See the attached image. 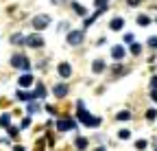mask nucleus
<instances>
[{
  "label": "nucleus",
  "mask_w": 157,
  "mask_h": 151,
  "mask_svg": "<svg viewBox=\"0 0 157 151\" xmlns=\"http://www.w3.org/2000/svg\"><path fill=\"white\" fill-rule=\"evenodd\" d=\"M155 151H157V149H155Z\"/></svg>",
  "instance_id": "obj_32"
},
{
  "label": "nucleus",
  "mask_w": 157,
  "mask_h": 151,
  "mask_svg": "<svg viewBox=\"0 0 157 151\" xmlns=\"http://www.w3.org/2000/svg\"><path fill=\"white\" fill-rule=\"evenodd\" d=\"M137 24H140V26H148L151 24V18L148 15H137Z\"/></svg>",
  "instance_id": "obj_17"
},
{
  "label": "nucleus",
  "mask_w": 157,
  "mask_h": 151,
  "mask_svg": "<svg viewBox=\"0 0 157 151\" xmlns=\"http://www.w3.org/2000/svg\"><path fill=\"white\" fill-rule=\"evenodd\" d=\"M15 97H17L20 101H33V99H35V94H33V92H26V90H17Z\"/></svg>",
  "instance_id": "obj_10"
},
{
  "label": "nucleus",
  "mask_w": 157,
  "mask_h": 151,
  "mask_svg": "<svg viewBox=\"0 0 157 151\" xmlns=\"http://www.w3.org/2000/svg\"><path fill=\"white\" fill-rule=\"evenodd\" d=\"M151 88H153V90H157V77H153V79H151Z\"/></svg>",
  "instance_id": "obj_28"
},
{
  "label": "nucleus",
  "mask_w": 157,
  "mask_h": 151,
  "mask_svg": "<svg viewBox=\"0 0 157 151\" xmlns=\"http://www.w3.org/2000/svg\"><path fill=\"white\" fill-rule=\"evenodd\" d=\"M76 127V123L72 121V118H66V121H57V129L59 131H66V129H74Z\"/></svg>",
  "instance_id": "obj_6"
},
{
  "label": "nucleus",
  "mask_w": 157,
  "mask_h": 151,
  "mask_svg": "<svg viewBox=\"0 0 157 151\" xmlns=\"http://www.w3.org/2000/svg\"><path fill=\"white\" fill-rule=\"evenodd\" d=\"M33 94H35V99H44V97H46V88L39 83V85L35 88V92H33Z\"/></svg>",
  "instance_id": "obj_14"
},
{
  "label": "nucleus",
  "mask_w": 157,
  "mask_h": 151,
  "mask_svg": "<svg viewBox=\"0 0 157 151\" xmlns=\"http://www.w3.org/2000/svg\"><path fill=\"white\" fill-rule=\"evenodd\" d=\"M9 123H11V116H9V114H2V116H0V125H5V127H7Z\"/></svg>",
  "instance_id": "obj_22"
},
{
  "label": "nucleus",
  "mask_w": 157,
  "mask_h": 151,
  "mask_svg": "<svg viewBox=\"0 0 157 151\" xmlns=\"http://www.w3.org/2000/svg\"><path fill=\"white\" fill-rule=\"evenodd\" d=\"M17 131H20L17 127H9V136H13V138H15V136H17Z\"/></svg>",
  "instance_id": "obj_26"
},
{
  "label": "nucleus",
  "mask_w": 157,
  "mask_h": 151,
  "mask_svg": "<svg viewBox=\"0 0 157 151\" xmlns=\"http://www.w3.org/2000/svg\"><path fill=\"white\" fill-rule=\"evenodd\" d=\"M48 24H50V15H46V13L33 18V29H35V31H44Z\"/></svg>",
  "instance_id": "obj_2"
},
{
  "label": "nucleus",
  "mask_w": 157,
  "mask_h": 151,
  "mask_svg": "<svg viewBox=\"0 0 157 151\" xmlns=\"http://www.w3.org/2000/svg\"><path fill=\"white\" fill-rule=\"evenodd\" d=\"M72 9H74V11H76L78 15H83V18L87 15V9H85L83 5H78V2H72Z\"/></svg>",
  "instance_id": "obj_15"
},
{
  "label": "nucleus",
  "mask_w": 157,
  "mask_h": 151,
  "mask_svg": "<svg viewBox=\"0 0 157 151\" xmlns=\"http://www.w3.org/2000/svg\"><path fill=\"white\" fill-rule=\"evenodd\" d=\"M96 151H105V149H103V147H101V149H96Z\"/></svg>",
  "instance_id": "obj_31"
},
{
  "label": "nucleus",
  "mask_w": 157,
  "mask_h": 151,
  "mask_svg": "<svg viewBox=\"0 0 157 151\" xmlns=\"http://www.w3.org/2000/svg\"><path fill=\"white\" fill-rule=\"evenodd\" d=\"M111 57L120 62V59L124 57V48H122V46H113V48H111Z\"/></svg>",
  "instance_id": "obj_11"
},
{
  "label": "nucleus",
  "mask_w": 157,
  "mask_h": 151,
  "mask_svg": "<svg viewBox=\"0 0 157 151\" xmlns=\"http://www.w3.org/2000/svg\"><path fill=\"white\" fill-rule=\"evenodd\" d=\"M52 92H55V97H59V99H63L66 94H68V85H66V83H57V85L52 88Z\"/></svg>",
  "instance_id": "obj_7"
},
{
  "label": "nucleus",
  "mask_w": 157,
  "mask_h": 151,
  "mask_svg": "<svg viewBox=\"0 0 157 151\" xmlns=\"http://www.w3.org/2000/svg\"><path fill=\"white\" fill-rule=\"evenodd\" d=\"M76 107H78V118H81V123H85L87 127H98V125H101V118H94V116H90L87 112H85L83 101H78Z\"/></svg>",
  "instance_id": "obj_1"
},
{
  "label": "nucleus",
  "mask_w": 157,
  "mask_h": 151,
  "mask_svg": "<svg viewBox=\"0 0 157 151\" xmlns=\"http://www.w3.org/2000/svg\"><path fill=\"white\" fill-rule=\"evenodd\" d=\"M151 99H153V101H157V90H153V92H151Z\"/></svg>",
  "instance_id": "obj_29"
},
{
  "label": "nucleus",
  "mask_w": 157,
  "mask_h": 151,
  "mask_svg": "<svg viewBox=\"0 0 157 151\" xmlns=\"http://www.w3.org/2000/svg\"><path fill=\"white\" fill-rule=\"evenodd\" d=\"M29 85H33V74L24 72L22 77H20V88H29Z\"/></svg>",
  "instance_id": "obj_8"
},
{
  "label": "nucleus",
  "mask_w": 157,
  "mask_h": 151,
  "mask_svg": "<svg viewBox=\"0 0 157 151\" xmlns=\"http://www.w3.org/2000/svg\"><path fill=\"white\" fill-rule=\"evenodd\" d=\"M135 149H140V151L146 149V140H137V142H135Z\"/></svg>",
  "instance_id": "obj_24"
},
{
  "label": "nucleus",
  "mask_w": 157,
  "mask_h": 151,
  "mask_svg": "<svg viewBox=\"0 0 157 151\" xmlns=\"http://www.w3.org/2000/svg\"><path fill=\"white\" fill-rule=\"evenodd\" d=\"M131 53H133V55H140V53H142V46L133 42V44H131Z\"/></svg>",
  "instance_id": "obj_20"
},
{
  "label": "nucleus",
  "mask_w": 157,
  "mask_h": 151,
  "mask_svg": "<svg viewBox=\"0 0 157 151\" xmlns=\"http://www.w3.org/2000/svg\"><path fill=\"white\" fill-rule=\"evenodd\" d=\"M37 107H39L37 103H31V105H29V114H33V112H37Z\"/></svg>",
  "instance_id": "obj_27"
},
{
  "label": "nucleus",
  "mask_w": 157,
  "mask_h": 151,
  "mask_svg": "<svg viewBox=\"0 0 157 151\" xmlns=\"http://www.w3.org/2000/svg\"><path fill=\"white\" fill-rule=\"evenodd\" d=\"M92 70H94V72H103V70H105V62H101V59H96V62L92 64Z\"/></svg>",
  "instance_id": "obj_16"
},
{
  "label": "nucleus",
  "mask_w": 157,
  "mask_h": 151,
  "mask_svg": "<svg viewBox=\"0 0 157 151\" xmlns=\"http://www.w3.org/2000/svg\"><path fill=\"white\" fill-rule=\"evenodd\" d=\"M76 147H78V149L83 151V149L87 147V140H85V138H76Z\"/></svg>",
  "instance_id": "obj_21"
},
{
  "label": "nucleus",
  "mask_w": 157,
  "mask_h": 151,
  "mask_svg": "<svg viewBox=\"0 0 157 151\" xmlns=\"http://www.w3.org/2000/svg\"><path fill=\"white\" fill-rule=\"evenodd\" d=\"M57 70H59V74H61L63 79H68V77H70V72H72V68H70V64H68V62L59 64V68H57Z\"/></svg>",
  "instance_id": "obj_9"
},
{
  "label": "nucleus",
  "mask_w": 157,
  "mask_h": 151,
  "mask_svg": "<svg viewBox=\"0 0 157 151\" xmlns=\"http://www.w3.org/2000/svg\"><path fill=\"white\" fill-rule=\"evenodd\" d=\"M24 42H26V37H24L22 33H15V35H11V44L20 46V44H24Z\"/></svg>",
  "instance_id": "obj_12"
},
{
  "label": "nucleus",
  "mask_w": 157,
  "mask_h": 151,
  "mask_svg": "<svg viewBox=\"0 0 157 151\" xmlns=\"http://www.w3.org/2000/svg\"><path fill=\"white\" fill-rule=\"evenodd\" d=\"M118 136H120L122 140H129V138H131V131H129V129H120V131H118Z\"/></svg>",
  "instance_id": "obj_19"
},
{
  "label": "nucleus",
  "mask_w": 157,
  "mask_h": 151,
  "mask_svg": "<svg viewBox=\"0 0 157 151\" xmlns=\"http://www.w3.org/2000/svg\"><path fill=\"white\" fill-rule=\"evenodd\" d=\"M146 118H148V121H155V118H157V109H148V112H146Z\"/></svg>",
  "instance_id": "obj_23"
},
{
  "label": "nucleus",
  "mask_w": 157,
  "mask_h": 151,
  "mask_svg": "<svg viewBox=\"0 0 157 151\" xmlns=\"http://www.w3.org/2000/svg\"><path fill=\"white\" fill-rule=\"evenodd\" d=\"M122 24H124V20H122V18H113V20H111V31H120L122 29Z\"/></svg>",
  "instance_id": "obj_13"
},
{
  "label": "nucleus",
  "mask_w": 157,
  "mask_h": 151,
  "mask_svg": "<svg viewBox=\"0 0 157 151\" xmlns=\"http://www.w3.org/2000/svg\"><path fill=\"white\" fill-rule=\"evenodd\" d=\"M83 42V31H70L68 33V44L76 46V44H81Z\"/></svg>",
  "instance_id": "obj_5"
},
{
  "label": "nucleus",
  "mask_w": 157,
  "mask_h": 151,
  "mask_svg": "<svg viewBox=\"0 0 157 151\" xmlns=\"http://www.w3.org/2000/svg\"><path fill=\"white\" fill-rule=\"evenodd\" d=\"M116 118H118V121H129V118H131V112H129V109H122Z\"/></svg>",
  "instance_id": "obj_18"
},
{
  "label": "nucleus",
  "mask_w": 157,
  "mask_h": 151,
  "mask_svg": "<svg viewBox=\"0 0 157 151\" xmlns=\"http://www.w3.org/2000/svg\"><path fill=\"white\" fill-rule=\"evenodd\" d=\"M148 46H151V48H157V37H155V35L148 37Z\"/></svg>",
  "instance_id": "obj_25"
},
{
  "label": "nucleus",
  "mask_w": 157,
  "mask_h": 151,
  "mask_svg": "<svg viewBox=\"0 0 157 151\" xmlns=\"http://www.w3.org/2000/svg\"><path fill=\"white\" fill-rule=\"evenodd\" d=\"M11 66H13V68H22V70H29V68H31V62L24 57V55H13V57H11Z\"/></svg>",
  "instance_id": "obj_3"
},
{
  "label": "nucleus",
  "mask_w": 157,
  "mask_h": 151,
  "mask_svg": "<svg viewBox=\"0 0 157 151\" xmlns=\"http://www.w3.org/2000/svg\"><path fill=\"white\" fill-rule=\"evenodd\" d=\"M127 2H129V5H137V2H140V0H127Z\"/></svg>",
  "instance_id": "obj_30"
},
{
  "label": "nucleus",
  "mask_w": 157,
  "mask_h": 151,
  "mask_svg": "<svg viewBox=\"0 0 157 151\" xmlns=\"http://www.w3.org/2000/svg\"><path fill=\"white\" fill-rule=\"evenodd\" d=\"M24 44L31 46V48H42V46H44V37H42V35H37V33H35V35H29Z\"/></svg>",
  "instance_id": "obj_4"
}]
</instances>
